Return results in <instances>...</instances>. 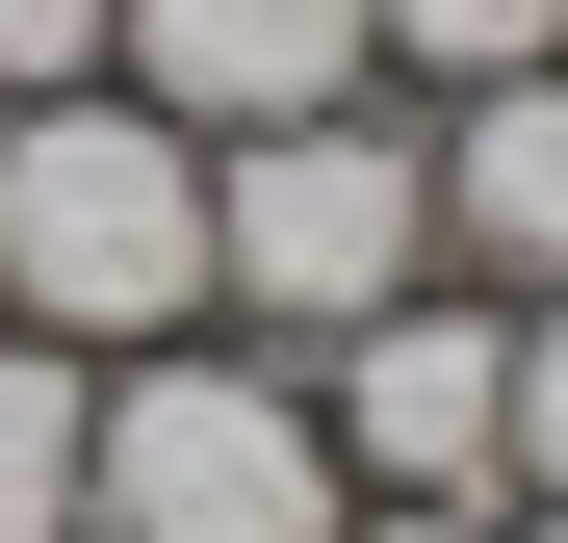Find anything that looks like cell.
I'll return each instance as SVG.
<instances>
[{"mask_svg":"<svg viewBox=\"0 0 568 543\" xmlns=\"http://www.w3.org/2000/svg\"><path fill=\"white\" fill-rule=\"evenodd\" d=\"M388 52H414V78H542L568 0H388Z\"/></svg>","mask_w":568,"mask_h":543,"instance_id":"cell-8","label":"cell"},{"mask_svg":"<svg viewBox=\"0 0 568 543\" xmlns=\"http://www.w3.org/2000/svg\"><path fill=\"white\" fill-rule=\"evenodd\" d=\"M517 492H568V285H542V336H517Z\"/></svg>","mask_w":568,"mask_h":543,"instance_id":"cell-9","label":"cell"},{"mask_svg":"<svg viewBox=\"0 0 568 543\" xmlns=\"http://www.w3.org/2000/svg\"><path fill=\"white\" fill-rule=\"evenodd\" d=\"M439 233L491 259V285H568V52H542V78H465V130H439Z\"/></svg>","mask_w":568,"mask_h":543,"instance_id":"cell-6","label":"cell"},{"mask_svg":"<svg viewBox=\"0 0 568 543\" xmlns=\"http://www.w3.org/2000/svg\"><path fill=\"white\" fill-rule=\"evenodd\" d=\"M207 311V130L130 104V78H27L0 104V336L130 362Z\"/></svg>","mask_w":568,"mask_h":543,"instance_id":"cell-1","label":"cell"},{"mask_svg":"<svg viewBox=\"0 0 568 543\" xmlns=\"http://www.w3.org/2000/svg\"><path fill=\"white\" fill-rule=\"evenodd\" d=\"M130 104L181 130H284V104H362V52H388V0H104Z\"/></svg>","mask_w":568,"mask_h":543,"instance_id":"cell-5","label":"cell"},{"mask_svg":"<svg viewBox=\"0 0 568 543\" xmlns=\"http://www.w3.org/2000/svg\"><path fill=\"white\" fill-rule=\"evenodd\" d=\"M311 440H336V492H517V336L439 311V285H388V311L336 336Z\"/></svg>","mask_w":568,"mask_h":543,"instance_id":"cell-4","label":"cell"},{"mask_svg":"<svg viewBox=\"0 0 568 543\" xmlns=\"http://www.w3.org/2000/svg\"><path fill=\"white\" fill-rule=\"evenodd\" d=\"M27 78H104V0H0V104Z\"/></svg>","mask_w":568,"mask_h":543,"instance_id":"cell-10","label":"cell"},{"mask_svg":"<svg viewBox=\"0 0 568 543\" xmlns=\"http://www.w3.org/2000/svg\"><path fill=\"white\" fill-rule=\"evenodd\" d=\"M517 543H568V492H542V517H517Z\"/></svg>","mask_w":568,"mask_h":543,"instance_id":"cell-11","label":"cell"},{"mask_svg":"<svg viewBox=\"0 0 568 543\" xmlns=\"http://www.w3.org/2000/svg\"><path fill=\"white\" fill-rule=\"evenodd\" d=\"M0 543H78V362L0 336Z\"/></svg>","mask_w":568,"mask_h":543,"instance_id":"cell-7","label":"cell"},{"mask_svg":"<svg viewBox=\"0 0 568 543\" xmlns=\"http://www.w3.org/2000/svg\"><path fill=\"white\" fill-rule=\"evenodd\" d=\"M78 517H104V543H336L362 492H336L311 389H258V362H181V336H130L104 389H78Z\"/></svg>","mask_w":568,"mask_h":543,"instance_id":"cell-3","label":"cell"},{"mask_svg":"<svg viewBox=\"0 0 568 543\" xmlns=\"http://www.w3.org/2000/svg\"><path fill=\"white\" fill-rule=\"evenodd\" d=\"M388 285H439V155H414V130H362V104L207 130V311H258V336H362Z\"/></svg>","mask_w":568,"mask_h":543,"instance_id":"cell-2","label":"cell"}]
</instances>
